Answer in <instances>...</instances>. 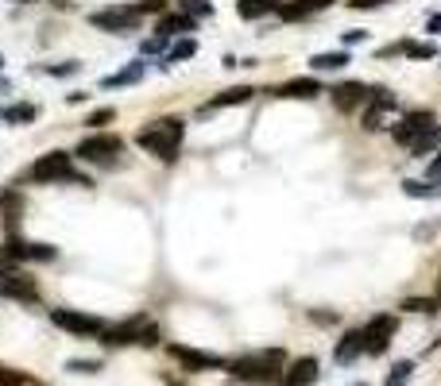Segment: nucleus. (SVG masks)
Listing matches in <instances>:
<instances>
[{
    "mask_svg": "<svg viewBox=\"0 0 441 386\" xmlns=\"http://www.w3.org/2000/svg\"><path fill=\"white\" fill-rule=\"evenodd\" d=\"M283 347H267V352H252V356H240L228 363V375L240 378V383H255V386H271L283 378Z\"/></svg>",
    "mask_w": 441,
    "mask_h": 386,
    "instance_id": "obj_1",
    "label": "nucleus"
},
{
    "mask_svg": "<svg viewBox=\"0 0 441 386\" xmlns=\"http://www.w3.org/2000/svg\"><path fill=\"white\" fill-rule=\"evenodd\" d=\"M182 135H186V124H182L178 116H167V120L147 124L144 132L136 135V143L144 147V151H151L155 159H163V163H175L178 147H182Z\"/></svg>",
    "mask_w": 441,
    "mask_h": 386,
    "instance_id": "obj_2",
    "label": "nucleus"
},
{
    "mask_svg": "<svg viewBox=\"0 0 441 386\" xmlns=\"http://www.w3.org/2000/svg\"><path fill=\"white\" fill-rule=\"evenodd\" d=\"M101 344H108V347H124V344L151 347V344H159V328L147 317H128V321H120V325H105Z\"/></svg>",
    "mask_w": 441,
    "mask_h": 386,
    "instance_id": "obj_3",
    "label": "nucleus"
},
{
    "mask_svg": "<svg viewBox=\"0 0 441 386\" xmlns=\"http://www.w3.org/2000/svg\"><path fill=\"white\" fill-rule=\"evenodd\" d=\"M31 178H35V182H74V185H93L86 174H78V166H74V154H70V151H50V154H43L39 163L31 166Z\"/></svg>",
    "mask_w": 441,
    "mask_h": 386,
    "instance_id": "obj_4",
    "label": "nucleus"
},
{
    "mask_svg": "<svg viewBox=\"0 0 441 386\" xmlns=\"http://www.w3.org/2000/svg\"><path fill=\"white\" fill-rule=\"evenodd\" d=\"M120 151H124V139L120 135H89V139H81L78 151H74V159L78 163H89V166H117L120 163Z\"/></svg>",
    "mask_w": 441,
    "mask_h": 386,
    "instance_id": "obj_5",
    "label": "nucleus"
},
{
    "mask_svg": "<svg viewBox=\"0 0 441 386\" xmlns=\"http://www.w3.org/2000/svg\"><path fill=\"white\" fill-rule=\"evenodd\" d=\"M139 19H144L139 4H112V8L93 12V16H89V23H93V28L112 31V35H128V31H136V28H139Z\"/></svg>",
    "mask_w": 441,
    "mask_h": 386,
    "instance_id": "obj_6",
    "label": "nucleus"
},
{
    "mask_svg": "<svg viewBox=\"0 0 441 386\" xmlns=\"http://www.w3.org/2000/svg\"><path fill=\"white\" fill-rule=\"evenodd\" d=\"M0 294L12 301H23V305H39V286H35V278L20 267L0 270Z\"/></svg>",
    "mask_w": 441,
    "mask_h": 386,
    "instance_id": "obj_7",
    "label": "nucleus"
},
{
    "mask_svg": "<svg viewBox=\"0 0 441 386\" xmlns=\"http://www.w3.org/2000/svg\"><path fill=\"white\" fill-rule=\"evenodd\" d=\"M50 321L70 336H101L105 332V321L93 313H78V309H50Z\"/></svg>",
    "mask_w": 441,
    "mask_h": 386,
    "instance_id": "obj_8",
    "label": "nucleus"
},
{
    "mask_svg": "<svg viewBox=\"0 0 441 386\" xmlns=\"http://www.w3.org/2000/svg\"><path fill=\"white\" fill-rule=\"evenodd\" d=\"M395 332H399L395 313H380V317H372L368 325H364V352H368V356L387 352V344L395 340Z\"/></svg>",
    "mask_w": 441,
    "mask_h": 386,
    "instance_id": "obj_9",
    "label": "nucleus"
},
{
    "mask_svg": "<svg viewBox=\"0 0 441 386\" xmlns=\"http://www.w3.org/2000/svg\"><path fill=\"white\" fill-rule=\"evenodd\" d=\"M395 116V96L387 93V89H372V96H368V105H364V116L360 124L368 128V132H380L387 120Z\"/></svg>",
    "mask_w": 441,
    "mask_h": 386,
    "instance_id": "obj_10",
    "label": "nucleus"
},
{
    "mask_svg": "<svg viewBox=\"0 0 441 386\" xmlns=\"http://www.w3.org/2000/svg\"><path fill=\"white\" fill-rule=\"evenodd\" d=\"M8 255L16 263H50L59 251L50 247V243H31V240H23V236H8Z\"/></svg>",
    "mask_w": 441,
    "mask_h": 386,
    "instance_id": "obj_11",
    "label": "nucleus"
},
{
    "mask_svg": "<svg viewBox=\"0 0 441 386\" xmlns=\"http://www.w3.org/2000/svg\"><path fill=\"white\" fill-rule=\"evenodd\" d=\"M167 352L186 367V371H217V367H228L225 359L213 356V352H194V347H182V344H170Z\"/></svg>",
    "mask_w": 441,
    "mask_h": 386,
    "instance_id": "obj_12",
    "label": "nucleus"
},
{
    "mask_svg": "<svg viewBox=\"0 0 441 386\" xmlns=\"http://www.w3.org/2000/svg\"><path fill=\"white\" fill-rule=\"evenodd\" d=\"M329 96H333V105L341 108V112H353V108H364V105H368L372 89L364 85V81H341V85L329 89Z\"/></svg>",
    "mask_w": 441,
    "mask_h": 386,
    "instance_id": "obj_13",
    "label": "nucleus"
},
{
    "mask_svg": "<svg viewBox=\"0 0 441 386\" xmlns=\"http://www.w3.org/2000/svg\"><path fill=\"white\" fill-rule=\"evenodd\" d=\"M438 124V120H433V112H406L399 120V124H395V143H402V147H411L414 139H418L422 132H426V128H433Z\"/></svg>",
    "mask_w": 441,
    "mask_h": 386,
    "instance_id": "obj_14",
    "label": "nucleus"
},
{
    "mask_svg": "<svg viewBox=\"0 0 441 386\" xmlns=\"http://www.w3.org/2000/svg\"><path fill=\"white\" fill-rule=\"evenodd\" d=\"M317 359L314 356H302V359H294L291 367H283V378L275 386H314L317 383Z\"/></svg>",
    "mask_w": 441,
    "mask_h": 386,
    "instance_id": "obj_15",
    "label": "nucleus"
},
{
    "mask_svg": "<svg viewBox=\"0 0 441 386\" xmlns=\"http://www.w3.org/2000/svg\"><path fill=\"white\" fill-rule=\"evenodd\" d=\"M360 356H364V328H353V332H344V336L337 340L333 359H337L341 367H349V363H356Z\"/></svg>",
    "mask_w": 441,
    "mask_h": 386,
    "instance_id": "obj_16",
    "label": "nucleus"
},
{
    "mask_svg": "<svg viewBox=\"0 0 441 386\" xmlns=\"http://www.w3.org/2000/svg\"><path fill=\"white\" fill-rule=\"evenodd\" d=\"M322 81H314V77H294V81H286V85L275 89V96H291V101H314V96H322Z\"/></svg>",
    "mask_w": 441,
    "mask_h": 386,
    "instance_id": "obj_17",
    "label": "nucleus"
},
{
    "mask_svg": "<svg viewBox=\"0 0 441 386\" xmlns=\"http://www.w3.org/2000/svg\"><path fill=\"white\" fill-rule=\"evenodd\" d=\"M194 28H197V19L186 16V12H163L159 23H155V35L175 39V35H186V31H194Z\"/></svg>",
    "mask_w": 441,
    "mask_h": 386,
    "instance_id": "obj_18",
    "label": "nucleus"
},
{
    "mask_svg": "<svg viewBox=\"0 0 441 386\" xmlns=\"http://www.w3.org/2000/svg\"><path fill=\"white\" fill-rule=\"evenodd\" d=\"M333 0H291V4H279V16L283 19H306V16H314V12L329 8Z\"/></svg>",
    "mask_w": 441,
    "mask_h": 386,
    "instance_id": "obj_19",
    "label": "nucleus"
},
{
    "mask_svg": "<svg viewBox=\"0 0 441 386\" xmlns=\"http://www.w3.org/2000/svg\"><path fill=\"white\" fill-rule=\"evenodd\" d=\"M252 96H255V89H252V85H233V89H225V93H217L213 101L202 108V112H209V108H228V105H248Z\"/></svg>",
    "mask_w": 441,
    "mask_h": 386,
    "instance_id": "obj_20",
    "label": "nucleus"
},
{
    "mask_svg": "<svg viewBox=\"0 0 441 386\" xmlns=\"http://www.w3.org/2000/svg\"><path fill=\"white\" fill-rule=\"evenodd\" d=\"M144 74H147V62H132V66H124L120 74H112V77H101V89L136 85V81H144Z\"/></svg>",
    "mask_w": 441,
    "mask_h": 386,
    "instance_id": "obj_21",
    "label": "nucleus"
},
{
    "mask_svg": "<svg viewBox=\"0 0 441 386\" xmlns=\"http://www.w3.org/2000/svg\"><path fill=\"white\" fill-rule=\"evenodd\" d=\"M279 4L283 0H236V12H240V19H259V16L279 12Z\"/></svg>",
    "mask_w": 441,
    "mask_h": 386,
    "instance_id": "obj_22",
    "label": "nucleus"
},
{
    "mask_svg": "<svg viewBox=\"0 0 441 386\" xmlns=\"http://www.w3.org/2000/svg\"><path fill=\"white\" fill-rule=\"evenodd\" d=\"M438 147H441V128L433 124V128H426V132H422L418 139H414V143L406 147V151H411L414 159H426V154H433Z\"/></svg>",
    "mask_w": 441,
    "mask_h": 386,
    "instance_id": "obj_23",
    "label": "nucleus"
},
{
    "mask_svg": "<svg viewBox=\"0 0 441 386\" xmlns=\"http://www.w3.org/2000/svg\"><path fill=\"white\" fill-rule=\"evenodd\" d=\"M349 62H353V58H349V50H325V54L310 58V66H314V70H344Z\"/></svg>",
    "mask_w": 441,
    "mask_h": 386,
    "instance_id": "obj_24",
    "label": "nucleus"
},
{
    "mask_svg": "<svg viewBox=\"0 0 441 386\" xmlns=\"http://www.w3.org/2000/svg\"><path fill=\"white\" fill-rule=\"evenodd\" d=\"M194 54H197V43H194V39H178V43L167 50V58H163L159 66H170V62H186V58H194Z\"/></svg>",
    "mask_w": 441,
    "mask_h": 386,
    "instance_id": "obj_25",
    "label": "nucleus"
},
{
    "mask_svg": "<svg viewBox=\"0 0 441 386\" xmlns=\"http://www.w3.org/2000/svg\"><path fill=\"white\" fill-rule=\"evenodd\" d=\"M35 116H39V108H35V105H8L0 120H8V124H31Z\"/></svg>",
    "mask_w": 441,
    "mask_h": 386,
    "instance_id": "obj_26",
    "label": "nucleus"
},
{
    "mask_svg": "<svg viewBox=\"0 0 441 386\" xmlns=\"http://www.w3.org/2000/svg\"><path fill=\"white\" fill-rule=\"evenodd\" d=\"M402 190L411 193V197H438V185H430V182H418V178H406V182H402Z\"/></svg>",
    "mask_w": 441,
    "mask_h": 386,
    "instance_id": "obj_27",
    "label": "nucleus"
},
{
    "mask_svg": "<svg viewBox=\"0 0 441 386\" xmlns=\"http://www.w3.org/2000/svg\"><path fill=\"white\" fill-rule=\"evenodd\" d=\"M402 54L406 58H438V47L433 43H402Z\"/></svg>",
    "mask_w": 441,
    "mask_h": 386,
    "instance_id": "obj_28",
    "label": "nucleus"
},
{
    "mask_svg": "<svg viewBox=\"0 0 441 386\" xmlns=\"http://www.w3.org/2000/svg\"><path fill=\"white\" fill-rule=\"evenodd\" d=\"M178 8L186 16H213V4L209 0H178Z\"/></svg>",
    "mask_w": 441,
    "mask_h": 386,
    "instance_id": "obj_29",
    "label": "nucleus"
},
{
    "mask_svg": "<svg viewBox=\"0 0 441 386\" xmlns=\"http://www.w3.org/2000/svg\"><path fill=\"white\" fill-rule=\"evenodd\" d=\"M66 371H78V375H97L101 363H97V359H70Z\"/></svg>",
    "mask_w": 441,
    "mask_h": 386,
    "instance_id": "obj_30",
    "label": "nucleus"
},
{
    "mask_svg": "<svg viewBox=\"0 0 441 386\" xmlns=\"http://www.w3.org/2000/svg\"><path fill=\"white\" fill-rule=\"evenodd\" d=\"M411 371H414V363H411V359H399V363L391 367V375H387V383H406V378H411Z\"/></svg>",
    "mask_w": 441,
    "mask_h": 386,
    "instance_id": "obj_31",
    "label": "nucleus"
},
{
    "mask_svg": "<svg viewBox=\"0 0 441 386\" xmlns=\"http://www.w3.org/2000/svg\"><path fill=\"white\" fill-rule=\"evenodd\" d=\"M112 120H117V108H97V112L86 120V124H89V128H105V124H112Z\"/></svg>",
    "mask_w": 441,
    "mask_h": 386,
    "instance_id": "obj_32",
    "label": "nucleus"
},
{
    "mask_svg": "<svg viewBox=\"0 0 441 386\" xmlns=\"http://www.w3.org/2000/svg\"><path fill=\"white\" fill-rule=\"evenodd\" d=\"M50 77H70V74H78L81 70V62H59V66H43Z\"/></svg>",
    "mask_w": 441,
    "mask_h": 386,
    "instance_id": "obj_33",
    "label": "nucleus"
},
{
    "mask_svg": "<svg viewBox=\"0 0 441 386\" xmlns=\"http://www.w3.org/2000/svg\"><path fill=\"white\" fill-rule=\"evenodd\" d=\"M402 309H411V313H433V309H438V301H422V298H411V301H402Z\"/></svg>",
    "mask_w": 441,
    "mask_h": 386,
    "instance_id": "obj_34",
    "label": "nucleus"
},
{
    "mask_svg": "<svg viewBox=\"0 0 441 386\" xmlns=\"http://www.w3.org/2000/svg\"><path fill=\"white\" fill-rule=\"evenodd\" d=\"M0 386H28V375H16L8 367H0Z\"/></svg>",
    "mask_w": 441,
    "mask_h": 386,
    "instance_id": "obj_35",
    "label": "nucleus"
},
{
    "mask_svg": "<svg viewBox=\"0 0 441 386\" xmlns=\"http://www.w3.org/2000/svg\"><path fill=\"white\" fill-rule=\"evenodd\" d=\"M139 12H167V0H139Z\"/></svg>",
    "mask_w": 441,
    "mask_h": 386,
    "instance_id": "obj_36",
    "label": "nucleus"
},
{
    "mask_svg": "<svg viewBox=\"0 0 441 386\" xmlns=\"http://www.w3.org/2000/svg\"><path fill=\"white\" fill-rule=\"evenodd\" d=\"M163 47H167V35H155L144 43V54H155V50H163Z\"/></svg>",
    "mask_w": 441,
    "mask_h": 386,
    "instance_id": "obj_37",
    "label": "nucleus"
},
{
    "mask_svg": "<svg viewBox=\"0 0 441 386\" xmlns=\"http://www.w3.org/2000/svg\"><path fill=\"white\" fill-rule=\"evenodd\" d=\"M380 4H387V0H349V8H380Z\"/></svg>",
    "mask_w": 441,
    "mask_h": 386,
    "instance_id": "obj_38",
    "label": "nucleus"
},
{
    "mask_svg": "<svg viewBox=\"0 0 441 386\" xmlns=\"http://www.w3.org/2000/svg\"><path fill=\"white\" fill-rule=\"evenodd\" d=\"M368 31H344V47H353V43H364Z\"/></svg>",
    "mask_w": 441,
    "mask_h": 386,
    "instance_id": "obj_39",
    "label": "nucleus"
},
{
    "mask_svg": "<svg viewBox=\"0 0 441 386\" xmlns=\"http://www.w3.org/2000/svg\"><path fill=\"white\" fill-rule=\"evenodd\" d=\"M8 267H20V263L8 255V247H0V270H8Z\"/></svg>",
    "mask_w": 441,
    "mask_h": 386,
    "instance_id": "obj_40",
    "label": "nucleus"
},
{
    "mask_svg": "<svg viewBox=\"0 0 441 386\" xmlns=\"http://www.w3.org/2000/svg\"><path fill=\"white\" fill-rule=\"evenodd\" d=\"M426 31H430V35H441V12H438V16L426 19Z\"/></svg>",
    "mask_w": 441,
    "mask_h": 386,
    "instance_id": "obj_41",
    "label": "nucleus"
},
{
    "mask_svg": "<svg viewBox=\"0 0 441 386\" xmlns=\"http://www.w3.org/2000/svg\"><path fill=\"white\" fill-rule=\"evenodd\" d=\"M387 386H406V383H387Z\"/></svg>",
    "mask_w": 441,
    "mask_h": 386,
    "instance_id": "obj_42",
    "label": "nucleus"
},
{
    "mask_svg": "<svg viewBox=\"0 0 441 386\" xmlns=\"http://www.w3.org/2000/svg\"><path fill=\"white\" fill-rule=\"evenodd\" d=\"M356 386H368V383H356Z\"/></svg>",
    "mask_w": 441,
    "mask_h": 386,
    "instance_id": "obj_43",
    "label": "nucleus"
},
{
    "mask_svg": "<svg viewBox=\"0 0 441 386\" xmlns=\"http://www.w3.org/2000/svg\"><path fill=\"white\" fill-rule=\"evenodd\" d=\"M438 305H441V294H438Z\"/></svg>",
    "mask_w": 441,
    "mask_h": 386,
    "instance_id": "obj_44",
    "label": "nucleus"
},
{
    "mask_svg": "<svg viewBox=\"0 0 441 386\" xmlns=\"http://www.w3.org/2000/svg\"><path fill=\"white\" fill-rule=\"evenodd\" d=\"M0 66H4V58H0Z\"/></svg>",
    "mask_w": 441,
    "mask_h": 386,
    "instance_id": "obj_45",
    "label": "nucleus"
},
{
    "mask_svg": "<svg viewBox=\"0 0 441 386\" xmlns=\"http://www.w3.org/2000/svg\"><path fill=\"white\" fill-rule=\"evenodd\" d=\"M20 4H28V0H20Z\"/></svg>",
    "mask_w": 441,
    "mask_h": 386,
    "instance_id": "obj_46",
    "label": "nucleus"
}]
</instances>
